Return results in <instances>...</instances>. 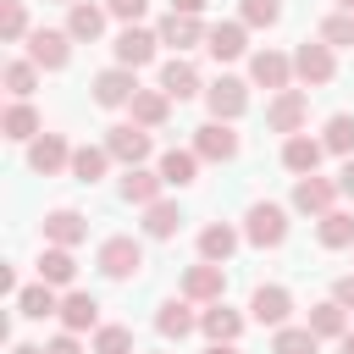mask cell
Segmentation results:
<instances>
[{
  "instance_id": "cell-1",
  "label": "cell",
  "mask_w": 354,
  "mask_h": 354,
  "mask_svg": "<svg viewBox=\"0 0 354 354\" xmlns=\"http://www.w3.org/2000/svg\"><path fill=\"white\" fill-rule=\"evenodd\" d=\"M94 266H100L105 282H133V277L144 271V243H138L133 232H111V238L94 249Z\"/></svg>"
},
{
  "instance_id": "cell-2",
  "label": "cell",
  "mask_w": 354,
  "mask_h": 354,
  "mask_svg": "<svg viewBox=\"0 0 354 354\" xmlns=\"http://www.w3.org/2000/svg\"><path fill=\"white\" fill-rule=\"evenodd\" d=\"M243 243H254V249H282V243H288V205L254 199V205L243 210Z\"/></svg>"
},
{
  "instance_id": "cell-3",
  "label": "cell",
  "mask_w": 354,
  "mask_h": 354,
  "mask_svg": "<svg viewBox=\"0 0 354 354\" xmlns=\"http://www.w3.org/2000/svg\"><path fill=\"white\" fill-rule=\"evenodd\" d=\"M100 144H105V155H111L122 171H133V166H144V160L155 155V138H149V127H138V122H111Z\"/></svg>"
},
{
  "instance_id": "cell-4",
  "label": "cell",
  "mask_w": 354,
  "mask_h": 354,
  "mask_svg": "<svg viewBox=\"0 0 354 354\" xmlns=\"http://www.w3.org/2000/svg\"><path fill=\"white\" fill-rule=\"evenodd\" d=\"M337 199H343V194H337V177H321V171H315V177H293L288 210H299V216H315V221H321V216H332V210H337Z\"/></svg>"
},
{
  "instance_id": "cell-5",
  "label": "cell",
  "mask_w": 354,
  "mask_h": 354,
  "mask_svg": "<svg viewBox=\"0 0 354 354\" xmlns=\"http://www.w3.org/2000/svg\"><path fill=\"white\" fill-rule=\"evenodd\" d=\"M293 77H299L304 88H326V83L337 77V55H332V44L304 39V44L293 50Z\"/></svg>"
},
{
  "instance_id": "cell-6",
  "label": "cell",
  "mask_w": 354,
  "mask_h": 354,
  "mask_svg": "<svg viewBox=\"0 0 354 354\" xmlns=\"http://www.w3.org/2000/svg\"><path fill=\"white\" fill-rule=\"evenodd\" d=\"M205 111H210V122H238L249 111V83L221 72L216 83H205Z\"/></svg>"
},
{
  "instance_id": "cell-7",
  "label": "cell",
  "mask_w": 354,
  "mask_h": 354,
  "mask_svg": "<svg viewBox=\"0 0 354 354\" xmlns=\"http://www.w3.org/2000/svg\"><path fill=\"white\" fill-rule=\"evenodd\" d=\"M304 122H310V88H282V94H271V105H266V127H271V133L293 138V133H304Z\"/></svg>"
},
{
  "instance_id": "cell-8",
  "label": "cell",
  "mask_w": 354,
  "mask_h": 354,
  "mask_svg": "<svg viewBox=\"0 0 354 354\" xmlns=\"http://www.w3.org/2000/svg\"><path fill=\"white\" fill-rule=\"evenodd\" d=\"M28 61H33L39 72H66V61H72V33H66V28H33V33H28Z\"/></svg>"
},
{
  "instance_id": "cell-9",
  "label": "cell",
  "mask_w": 354,
  "mask_h": 354,
  "mask_svg": "<svg viewBox=\"0 0 354 354\" xmlns=\"http://www.w3.org/2000/svg\"><path fill=\"white\" fill-rule=\"evenodd\" d=\"M155 50H160V33H155V28H144V22H133V28H122V33L111 39L116 66H127V72L149 66V61H155Z\"/></svg>"
},
{
  "instance_id": "cell-10",
  "label": "cell",
  "mask_w": 354,
  "mask_h": 354,
  "mask_svg": "<svg viewBox=\"0 0 354 354\" xmlns=\"http://www.w3.org/2000/svg\"><path fill=\"white\" fill-rule=\"evenodd\" d=\"M177 293H183V299H194V304H221V299H227V266H210V260H194V266L183 271V282H177Z\"/></svg>"
},
{
  "instance_id": "cell-11",
  "label": "cell",
  "mask_w": 354,
  "mask_h": 354,
  "mask_svg": "<svg viewBox=\"0 0 354 354\" xmlns=\"http://www.w3.org/2000/svg\"><path fill=\"white\" fill-rule=\"evenodd\" d=\"M188 149L210 166H227V160H238V133H232V122H199Z\"/></svg>"
},
{
  "instance_id": "cell-12",
  "label": "cell",
  "mask_w": 354,
  "mask_h": 354,
  "mask_svg": "<svg viewBox=\"0 0 354 354\" xmlns=\"http://www.w3.org/2000/svg\"><path fill=\"white\" fill-rule=\"evenodd\" d=\"M94 105L100 111H122V105H133V94H138V72H127V66H105V72H94Z\"/></svg>"
},
{
  "instance_id": "cell-13",
  "label": "cell",
  "mask_w": 354,
  "mask_h": 354,
  "mask_svg": "<svg viewBox=\"0 0 354 354\" xmlns=\"http://www.w3.org/2000/svg\"><path fill=\"white\" fill-rule=\"evenodd\" d=\"M249 83H254V88H271V94L293 88V55H282V50H254V55H249Z\"/></svg>"
},
{
  "instance_id": "cell-14",
  "label": "cell",
  "mask_w": 354,
  "mask_h": 354,
  "mask_svg": "<svg viewBox=\"0 0 354 354\" xmlns=\"http://www.w3.org/2000/svg\"><path fill=\"white\" fill-rule=\"evenodd\" d=\"M72 149H77V144H66V133H39V138L28 144V166H33L39 177L72 171Z\"/></svg>"
},
{
  "instance_id": "cell-15",
  "label": "cell",
  "mask_w": 354,
  "mask_h": 354,
  "mask_svg": "<svg viewBox=\"0 0 354 354\" xmlns=\"http://www.w3.org/2000/svg\"><path fill=\"white\" fill-rule=\"evenodd\" d=\"M288 315H293V293L282 288V282H260L254 288V299H249V321H260V326H288Z\"/></svg>"
},
{
  "instance_id": "cell-16",
  "label": "cell",
  "mask_w": 354,
  "mask_h": 354,
  "mask_svg": "<svg viewBox=\"0 0 354 354\" xmlns=\"http://www.w3.org/2000/svg\"><path fill=\"white\" fill-rule=\"evenodd\" d=\"M116 194H122L127 205L149 210V205H160V199H166V177H160V171H149V166H133V171H122Z\"/></svg>"
},
{
  "instance_id": "cell-17",
  "label": "cell",
  "mask_w": 354,
  "mask_h": 354,
  "mask_svg": "<svg viewBox=\"0 0 354 354\" xmlns=\"http://www.w3.org/2000/svg\"><path fill=\"white\" fill-rule=\"evenodd\" d=\"M83 238H88V216H83V210L55 205V210L44 216V243H55V249H77Z\"/></svg>"
},
{
  "instance_id": "cell-18",
  "label": "cell",
  "mask_w": 354,
  "mask_h": 354,
  "mask_svg": "<svg viewBox=\"0 0 354 354\" xmlns=\"http://www.w3.org/2000/svg\"><path fill=\"white\" fill-rule=\"evenodd\" d=\"M61 332H100V299L83 293V288H66L61 293Z\"/></svg>"
},
{
  "instance_id": "cell-19",
  "label": "cell",
  "mask_w": 354,
  "mask_h": 354,
  "mask_svg": "<svg viewBox=\"0 0 354 354\" xmlns=\"http://www.w3.org/2000/svg\"><path fill=\"white\" fill-rule=\"evenodd\" d=\"M155 33H160V44H166V50H177V55H188L194 44H205V33H210V28H205L199 17H183V11H166Z\"/></svg>"
},
{
  "instance_id": "cell-20",
  "label": "cell",
  "mask_w": 354,
  "mask_h": 354,
  "mask_svg": "<svg viewBox=\"0 0 354 354\" xmlns=\"http://www.w3.org/2000/svg\"><path fill=\"white\" fill-rule=\"evenodd\" d=\"M155 88H166L171 100H194V94H205V77H199V66L188 55H171V61H160V83Z\"/></svg>"
},
{
  "instance_id": "cell-21",
  "label": "cell",
  "mask_w": 354,
  "mask_h": 354,
  "mask_svg": "<svg viewBox=\"0 0 354 354\" xmlns=\"http://www.w3.org/2000/svg\"><path fill=\"white\" fill-rule=\"evenodd\" d=\"M155 332L166 337V343H183L188 332H199V315H194V299H166L160 310H155Z\"/></svg>"
},
{
  "instance_id": "cell-22",
  "label": "cell",
  "mask_w": 354,
  "mask_h": 354,
  "mask_svg": "<svg viewBox=\"0 0 354 354\" xmlns=\"http://www.w3.org/2000/svg\"><path fill=\"white\" fill-rule=\"evenodd\" d=\"M243 326H249V315H238V310H232L227 299H221V304H205V310H199V332H205L210 343H238V337H243Z\"/></svg>"
},
{
  "instance_id": "cell-23",
  "label": "cell",
  "mask_w": 354,
  "mask_h": 354,
  "mask_svg": "<svg viewBox=\"0 0 354 354\" xmlns=\"http://www.w3.org/2000/svg\"><path fill=\"white\" fill-rule=\"evenodd\" d=\"M238 243H243V232H238L232 221H210V227H199V260H210V266H227V260L238 254Z\"/></svg>"
},
{
  "instance_id": "cell-24",
  "label": "cell",
  "mask_w": 354,
  "mask_h": 354,
  "mask_svg": "<svg viewBox=\"0 0 354 354\" xmlns=\"http://www.w3.org/2000/svg\"><path fill=\"white\" fill-rule=\"evenodd\" d=\"M105 22H111V11H105V6H94V0L66 6V33H72V44H94V39L105 33Z\"/></svg>"
},
{
  "instance_id": "cell-25",
  "label": "cell",
  "mask_w": 354,
  "mask_h": 354,
  "mask_svg": "<svg viewBox=\"0 0 354 354\" xmlns=\"http://www.w3.org/2000/svg\"><path fill=\"white\" fill-rule=\"evenodd\" d=\"M321 155H326V144H321V138H310V133H293V138H282V166H288L293 177H315Z\"/></svg>"
},
{
  "instance_id": "cell-26",
  "label": "cell",
  "mask_w": 354,
  "mask_h": 354,
  "mask_svg": "<svg viewBox=\"0 0 354 354\" xmlns=\"http://www.w3.org/2000/svg\"><path fill=\"white\" fill-rule=\"evenodd\" d=\"M205 50L216 55V61H238V55H249V28L232 17V22H216L210 33H205Z\"/></svg>"
},
{
  "instance_id": "cell-27",
  "label": "cell",
  "mask_w": 354,
  "mask_h": 354,
  "mask_svg": "<svg viewBox=\"0 0 354 354\" xmlns=\"http://www.w3.org/2000/svg\"><path fill=\"white\" fill-rule=\"evenodd\" d=\"M0 133H6L11 144H33V138L44 133V122H39L33 100H11V105H6V116H0Z\"/></svg>"
},
{
  "instance_id": "cell-28",
  "label": "cell",
  "mask_w": 354,
  "mask_h": 354,
  "mask_svg": "<svg viewBox=\"0 0 354 354\" xmlns=\"http://www.w3.org/2000/svg\"><path fill=\"white\" fill-rule=\"evenodd\" d=\"M127 111H133V122H138V127H149V133H155V127H166V122H171V94H166V88H138Z\"/></svg>"
},
{
  "instance_id": "cell-29",
  "label": "cell",
  "mask_w": 354,
  "mask_h": 354,
  "mask_svg": "<svg viewBox=\"0 0 354 354\" xmlns=\"http://www.w3.org/2000/svg\"><path fill=\"white\" fill-rule=\"evenodd\" d=\"M39 282H50V288H72L77 282V254L72 249H55V243H44V254H39Z\"/></svg>"
},
{
  "instance_id": "cell-30",
  "label": "cell",
  "mask_w": 354,
  "mask_h": 354,
  "mask_svg": "<svg viewBox=\"0 0 354 354\" xmlns=\"http://www.w3.org/2000/svg\"><path fill=\"white\" fill-rule=\"evenodd\" d=\"M17 315H22V321L61 315V288H50V282H28V288L17 293Z\"/></svg>"
},
{
  "instance_id": "cell-31",
  "label": "cell",
  "mask_w": 354,
  "mask_h": 354,
  "mask_svg": "<svg viewBox=\"0 0 354 354\" xmlns=\"http://www.w3.org/2000/svg\"><path fill=\"white\" fill-rule=\"evenodd\" d=\"M199 166H205V160H199L194 149H177V144H171V149L155 160V171L166 177V188H188V183L199 177Z\"/></svg>"
},
{
  "instance_id": "cell-32",
  "label": "cell",
  "mask_w": 354,
  "mask_h": 354,
  "mask_svg": "<svg viewBox=\"0 0 354 354\" xmlns=\"http://www.w3.org/2000/svg\"><path fill=\"white\" fill-rule=\"evenodd\" d=\"M304 326H310V332H315L321 343H326V337L337 343V337L348 332V310H343L337 299H321V304H310V315H304Z\"/></svg>"
},
{
  "instance_id": "cell-33",
  "label": "cell",
  "mask_w": 354,
  "mask_h": 354,
  "mask_svg": "<svg viewBox=\"0 0 354 354\" xmlns=\"http://www.w3.org/2000/svg\"><path fill=\"white\" fill-rule=\"evenodd\" d=\"M138 227H144V238H155V243L177 238V232H183V210H177V199H160V205H149Z\"/></svg>"
},
{
  "instance_id": "cell-34",
  "label": "cell",
  "mask_w": 354,
  "mask_h": 354,
  "mask_svg": "<svg viewBox=\"0 0 354 354\" xmlns=\"http://www.w3.org/2000/svg\"><path fill=\"white\" fill-rule=\"evenodd\" d=\"M315 238H321V249H354V210H332V216H321L315 221Z\"/></svg>"
},
{
  "instance_id": "cell-35",
  "label": "cell",
  "mask_w": 354,
  "mask_h": 354,
  "mask_svg": "<svg viewBox=\"0 0 354 354\" xmlns=\"http://www.w3.org/2000/svg\"><path fill=\"white\" fill-rule=\"evenodd\" d=\"M321 144H326V155L354 160V111H332L326 127H321Z\"/></svg>"
},
{
  "instance_id": "cell-36",
  "label": "cell",
  "mask_w": 354,
  "mask_h": 354,
  "mask_svg": "<svg viewBox=\"0 0 354 354\" xmlns=\"http://www.w3.org/2000/svg\"><path fill=\"white\" fill-rule=\"evenodd\" d=\"M105 171H111L105 144H77V149H72V177H77V183H100Z\"/></svg>"
},
{
  "instance_id": "cell-37",
  "label": "cell",
  "mask_w": 354,
  "mask_h": 354,
  "mask_svg": "<svg viewBox=\"0 0 354 354\" xmlns=\"http://www.w3.org/2000/svg\"><path fill=\"white\" fill-rule=\"evenodd\" d=\"M28 0H0V44H28Z\"/></svg>"
},
{
  "instance_id": "cell-38",
  "label": "cell",
  "mask_w": 354,
  "mask_h": 354,
  "mask_svg": "<svg viewBox=\"0 0 354 354\" xmlns=\"http://www.w3.org/2000/svg\"><path fill=\"white\" fill-rule=\"evenodd\" d=\"M315 348H321V337H315L310 326H293V321H288V326L271 332V354H315Z\"/></svg>"
},
{
  "instance_id": "cell-39",
  "label": "cell",
  "mask_w": 354,
  "mask_h": 354,
  "mask_svg": "<svg viewBox=\"0 0 354 354\" xmlns=\"http://www.w3.org/2000/svg\"><path fill=\"white\" fill-rule=\"evenodd\" d=\"M33 88H39V66H33L28 55L6 61V94H11V100H28Z\"/></svg>"
},
{
  "instance_id": "cell-40",
  "label": "cell",
  "mask_w": 354,
  "mask_h": 354,
  "mask_svg": "<svg viewBox=\"0 0 354 354\" xmlns=\"http://www.w3.org/2000/svg\"><path fill=\"white\" fill-rule=\"evenodd\" d=\"M321 44H332V50H354V17L348 11H332L326 22H321V33H315Z\"/></svg>"
},
{
  "instance_id": "cell-41",
  "label": "cell",
  "mask_w": 354,
  "mask_h": 354,
  "mask_svg": "<svg viewBox=\"0 0 354 354\" xmlns=\"http://www.w3.org/2000/svg\"><path fill=\"white\" fill-rule=\"evenodd\" d=\"M238 22L243 28H277L282 22V0H243L238 6Z\"/></svg>"
},
{
  "instance_id": "cell-42",
  "label": "cell",
  "mask_w": 354,
  "mask_h": 354,
  "mask_svg": "<svg viewBox=\"0 0 354 354\" xmlns=\"http://www.w3.org/2000/svg\"><path fill=\"white\" fill-rule=\"evenodd\" d=\"M94 354H138V348H133V326L105 321V326L94 332Z\"/></svg>"
},
{
  "instance_id": "cell-43",
  "label": "cell",
  "mask_w": 354,
  "mask_h": 354,
  "mask_svg": "<svg viewBox=\"0 0 354 354\" xmlns=\"http://www.w3.org/2000/svg\"><path fill=\"white\" fill-rule=\"evenodd\" d=\"M122 28H133V22H144V11H149V0H100Z\"/></svg>"
},
{
  "instance_id": "cell-44",
  "label": "cell",
  "mask_w": 354,
  "mask_h": 354,
  "mask_svg": "<svg viewBox=\"0 0 354 354\" xmlns=\"http://www.w3.org/2000/svg\"><path fill=\"white\" fill-rule=\"evenodd\" d=\"M44 354H88V348H83V337H77V332H55V337L44 343Z\"/></svg>"
},
{
  "instance_id": "cell-45",
  "label": "cell",
  "mask_w": 354,
  "mask_h": 354,
  "mask_svg": "<svg viewBox=\"0 0 354 354\" xmlns=\"http://www.w3.org/2000/svg\"><path fill=\"white\" fill-rule=\"evenodd\" d=\"M332 299H337V304H343V310L354 315V271H343V277L332 282Z\"/></svg>"
},
{
  "instance_id": "cell-46",
  "label": "cell",
  "mask_w": 354,
  "mask_h": 354,
  "mask_svg": "<svg viewBox=\"0 0 354 354\" xmlns=\"http://www.w3.org/2000/svg\"><path fill=\"white\" fill-rule=\"evenodd\" d=\"M337 194H343V199H354V160H343V166H337Z\"/></svg>"
},
{
  "instance_id": "cell-47",
  "label": "cell",
  "mask_w": 354,
  "mask_h": 354,
  "mask_svg": "<svg viewBox=\"0 0 354 354\" xmlns=\"http://www.w3.org/2000/svg\"><path fill=\"white\" fill-rule=\"evenodd\" d=\"M205 6L210 0H171V11H183V17H205Z\"/></svg>"
},
{
  "instance_id": "cell-48",
  "label": "cell",
  "mask_w": 354,
  "mask_h": 354,
  "mask_svg": "<svg viewBox=\"0 0 354 354\" xmlns=\"http://www.w3.org/2000/svg\"><path fill=\"white\" fill-rule=\"evenodd\" d=\"M337 354H354V326H348V332L337 337Z\"/></svg>"
},
{
  "instance_id": "cell-49",
  "label": "cell",
  "mask_w": 354,
  "mask_h": 354,
  "mask_svg": "<svg viewBox=\"0 0 354 354\" xmlns=\"http://www.w3.org/2000/svg\"><path fill=\"white\" fill-rule=\"evenodd\" d=\"M11 354H44L39 343H11Z\"/></svg>"
},
{
  "instance_id": "cell-50",
  "label": "cell",
  "mask_w": 354,
  "mask_h": 354,
  "mask_svg": "<svg viewBox=\"0 0 354 354\" xmlns=\"http://www.w3.org/2000/svg\"><path fill=\"white\" fill-rule=\"evenodd\" d=\"M205 354H238V343H210Z\"/></svg>"
},
{
  "instance_id": "cell-51",
  "label": "cell",
  "mask_w": 354,
  "mask_h": 354,
  "mask_svg": "<svg viewBox=\"0 0 354 354\" xmlns=\"http://www.w3.org/2000/svg\"><path fill=\"white\" fill-rule=\"evenodd\" d=\"M337 11H348V17H354V0H337Z\"/></svg>"
},
{
  "instance_id": "cell-52",
  "label": "cell",
  "mask_w": 354,
  "mask_h": 354,
  "mask_svg": "<svg viewBox=\"0 0 354 354\" xmlns=\"http://www.w3.org/2000/svg\"><path fill=\"white\" fill-rule=\"evenodd\" d=\"M61 6H77V0H61Z\"/></svg>"
},
{
  "instance_id": "cell-53",
  "label": "cell",
  "mask_w": 354,
  "mask_h": 354,
  "mask_svg": "<svg viewBox=\"0 0 354 354\" xmlns=\"http://www.w3.org/2000/svg\"><path fill=\"white\" fill-rule=\"evenodd\" d=\"M149 354H166V348H149Z\"/></svg>"
}]
</instances>
